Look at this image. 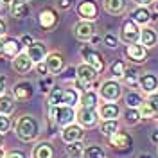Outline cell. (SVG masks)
<instances>
[{
	"instance_id": "obj_43",
	"label": "cell",
	"mask_w": 158,
	"mask_h": 158,
	"mask_svg": "<svg viewBox=\"0 0 158 158\" xmlns=\"http://www.w3.org/2000/svg\"><path fill=\"white\" fill-rule=\"evenodd\" d=\"M6 86H7V77L0 74V95L6 94Z\"/></svg>"
},
{
	"instance_id": "obj_10",
	"label": "cell",
	"mask_w": 158,
	"mask_h": 158,
	"mask_svg": "<svg viewBox=\"0 0 158 158\" xmlns=\"http://www.w3.org/2000/svg\"><path fill=\"white\" fill-rule=\"evenodd\" d=\"M126 58L131 61V63H144L146 61V58H148V49L140 43V41H137V43H129L128 47H126Z\"/></svg>"
},
{
	"instance_id": "obj_5",
	"label": "cell",
	"mask_w": 158,
	"mask_h": 158,
	"mask_svg": "<svg viewBox=\"0 0 158 158\" xmlns=\"http://www.w3.org/2000/svg\"><path fill=\"white\" fill-rule=\"evenodd\" d=\"M140 25H138L135 20H124V23H122V27H120V41H124L126 45L129 43H137L138 40H140Z\"/></svg>"
},
{
	"instance_id": "obj_23",
	"label": "cell",
	"mask_w": 158,
	"mask_h": 158,
	"mask_svg": "<svg viewBox=\"0 0 158 158\" xmlns=\"http://www.w3.org/2000/svg\"><path fill=\"white\" fill-rule=\"evenodd\" d=\"M32 158H54V148L50 142H40L32 149Z\"/></svg>"
},
{
	"instance_id": "obj_8",
	"label": "cell",
	"mask_w": 158,
	"mask_h": 158,
	"mask_svg": "<svg viewBox=\"0 0 158 158\" xmlns=\"http://www.w3.org/2000/svg\"><path fill=\"white\" fill-rule=\"evenodd\" d=\"M138 110H140L142 118H158V92L149 94Z\"/></svg>"
},
{
	"instance_id": "obj_26",
	"label": "cell",
	"mask_w": 158,
	"mask_h": 158,
	"mask_svg": "<svg viewBox=\"0 0 158 158\" xmlns=\"http://www.w3.org/2000/svg\"><path fill=\"white\" fill-rule=\"evenodd\" d=\"M118 128H120L118 118H106V120H102V124H101V133H102L104 137L110 138L113 133H117Z\"/></svg>"
},
{
	"instance_id": "obj_54",
	"label": "cell",
	"mask_w": 158,
	"mask_h": 158,
	"mask_svg": "<svg viewBox=\"0 0 158 158\" xmlns=\"http://www.w3.org/2000/svg\"><path fill=\"white\" fill-rule=\"evenodd\" d=\"M0 158H4V153H2V149H0Z\"/></svg>"
},
{
	"instance_id": "obj_31",
	"label": "cell",
	"mask_w": 158,
	"mask_h": 158,
	"mask_svg": "<svg viewBox=\"0 0 158 158\" xmlns=\"http://www.w3.org/2000/svg\"><path fill=\"white\" fill-rule=\"evenodd\" d=\"M142 120V115H140V110L138 108H128L124 111V122L129 124V126H135Z\"/></svg>"
},
{
	"instance_id": "obj_36",
	"label": "cell",
	"mask_w": 158,
	"mask_h": 158,
	"mask_svg": "<svg viewBox=\"0 0 158 158\" xmlns=\"http://www.w3.org/2000/svg\"><path fill=\"white\" fill-rule=\"evenodd\" d=\"M122 81L128 85L129 88H137L138 86V74L137 70H126V74H124V77H122Z\"/></svg>"
},
{
	"instance_id": "obj_22",
	"label": "cell",
	"mask_w": 158,
	"mask_h": 158,
	"mask_svg": "<svg viewBox=\"0 0 158 158\" xmlns=\"http://www.w3.org/2000/svg\"><path fill=\"white\" fill-rule=\"evenodd\" d=\"M97 111H99V117L102 120H106V118H118L120 106L117 102H104V104H101L97 108Z\"/></svg>"
},
{
	"instance_id": "obj_44",
	"label": "cell",
	"mask_w": 158,
	"mask_h": 158,
	"mask_svg": "<svg viewBox=\"0 0 158 158\" xmlns=\"http://www.w3.org/2000/svg\"><path fill=\"white\" fill-rule=\"evenodd\" d=\"M4 158H25V155L22 151H9L7 155H4Z\"/></svg>"
},
{
	"instance_id": "obj_37",
	"label": "cell",
	"mask_w": 158,
	"mask_h": 158,
	"mask_svg": "<svg viewBox=\"0 0 158 158\" xmlns=\"http://www.w3.org/2000/svg\"><path fill=\"white\" fill-rule=\"evenodd\" d=\"M83 142L81 140H77V142H70V144H67V153H69V156H74L77 158L83 155Z\"/></svg>"
},
{
	"instance_id": "obj_48",
	"label": "cell",
	"mask_w": 158,
	"mask_h": 158,
	"mask_svg": "<svg viewBox=\"0 0 158 158\" xmlns=\"http://www.w3.org/2000/svg\"><path fill=\"white\" fill-rule=\"evenodd\" d=\"M4 49H6V38H4V36H0V56L4 54Z\"/></svg>"
},
{
	"instance_id": "obj_12",
	"label": "cell",
	"mask_w": 158,
	"mask_h": 158,
	"mask_svg": "<svg viewBox=\"0 0 158 158\" xmlns=\"http://www.w3.org/2000/svg\"><path fill=\"white\" fill-rule=\"evenodd\" d=\"M85 137V128L81 124H76L72 122L69 126H65L63 131H61V138L65 144H70V142H77V140H83Z\"/></svg>"
},
{
	"instance_id": "obj_6",
	"label": "cell",
	"mask_w": 158,
	"mask_h": 158,
	"mask_svg": "<svg viewBox=\"0 0 158 158\" xmlns=\"http://www.w3.org/2000/svg\"><path fill=\"white\" fill-rule=\"evenodd\" d=\"M99 118L101 117H99L97 108L81 106V108L76 111V120H77V124H81L83 128H94V126H97Z\"/></svg>"
},
{
	"instance_id": "obj_25",
	"label": "cell",
	"mask_w": 158,
	"mask_h": 158,
	"mask_svg": "<svg viewBox=\"0 0 158 158\" xmlns=\"http://www.w3.org/2000/svg\"><path fill=\"white\" fill-rule=\"evenodd\" d=\"M102 6L110 15H122L126 11V0H104Z\"/></svg>"
},
{
	"instance_id": "obj_46",
	"label": "cell",
	"mask_w": 158,
	"mask_h": 158,
	"mask_svg": "<svg viewBox=\"0 0 158 158\" xmlns=\"http://www.w3.org/2000/svg\"><path fill=\"white\" fill-rule=\"evenodd\" d=\"M20 41H22V45H25V47H29L31 43H32V38L25 34V36H22V40H20Z\"/></svg>"
},
{
	"instance_id": "obj_1",
	"label": "cell",
	"mask_w": 158,
	"mask_h": 158,
	"mask_svg": "<svg viewBox=\"0 0 158 158\" xmlns=\"http://www.w3.org/2000/svg\"><path fill=\"white\" fill-rule=\"evenodd\" d=\"M15 133L23 142H32L40 135V122L32 115H22L15 124Z\"/></svg>"
},
{
	"instance_id": "obj_55",
	"label": "cell",
	"mask_w": 158,
	"mask_h": 158,
	"mask_svg": "<svg viewBox=\"0 0 158 158\" xmlns=\"http://www.w3.org/2000/svg\"><path fill=\"white\" fill-rule=\"evenodd\" d=\"M0 7H2V2H0Z\"/></svg>"
},
{
	"instance_id": "obj_18",
	"label": "cell",
	"mask_w": 158,
	"mask_h": 158,
	"mask_svg": "<svg viewBox=\"0 0 158 158\" xmlns=\"http://www.w3.org/2000/svg\"><path fill=\"white\" fill-rule=\"evenodd\" d=\"M131 142H133L131 135L126 133V131H120V129L110 137V146L113 149H129L131 148Z\"/></svg>"
},
{
	"instance_id": "obj_50",
	"label": "cell",
	"mask_w": 158,
	"mask_h": 158,
	"mask_svg": "<svg viewBox=\"0 0 158 158\" xmlns=\"http://www.w3.org/2000/svg\"><path fill=\"white\" fill-rule=\"evenodd\" d=\"M151 140H153L155 144H158V131H155V133L151 135Z\"/></svg>"
},
{
	"instance_id": "obj_56",
	"label": "cell",
	"mask_w": 158,
	"mask_h": 158,
	"mask_svg": "<svg viewBox=\"0 0 158 158\" xmlns=\"http://www.w3.org/2000/svg\"><path fill=\"white\" fill-rule=\"evenodd\" d=\"M70 158H74V156H70Z\"/></svg>"
},
{
	"instance_id": "obj_19",
	"label": "cell",
	"mask_w": 158,
	"mask_h": 158,
	"mask_svg": "<svg viewBox=\"0 0 158 158\" xmlns=\"http://www.w3.org/2000/svg\"><path fill=\"white\" fill-rule=\"evenodd\" d=\"M146 49H153V47H156L158 43V32L153 27H149V25H144L142 29H140V40H138Z\"/></svg>"
},
{
	"instance_id": "obj_7",
	"label": "cell",
	"mask_w": 158,
	"mask_h": 158,
	"mask_svg": "<svg viewBox=\"0 0 158 158\" xmlns=\"http://www.w3.org/2000/svg\"><path fill=\"white\" fill-rule=\"evenodd\" d=\"M81 56H83V59H85V63L92 65L97 72H102L104 67H106V65H104V58H102V54L97 52V50L94 49V47H90V45H85V47L81 49Z\"/></svg>"
},
{
	"instance_id": "obj_21",
	"label": "cell",
	"mask_w": 158,
	"mask_h": 158,
	"mask_svg": "<svg viewBox=\"0 0 158 158\" xmlns=\"http://www.w3.org/2000/svg\"><path fill=\"white\" fill-rule=\"evenodd\" d=\"M129 18L135 20L138 25H148L149 22H151V18H153V15H151V11H149L148 6H137L135 9L131 11Z\"/></svg>"
},
{
	"instance_id": "obj_53",
	"label": "cell",
	"mask_w": 158,
	"mask_h": 158,
	"mask_svg": "<svg viewBox=\"0 0 158 158\" xmlns=\"http://www.w3.org/2000/svg\"><path fill=\"white\" fill-rule=\"evenodd\" d=\"M155 11H156V13H158V0H156V2H155Z\"/></svg>"
},
{
	"instance_id": "obj_30",
	"label": "cell",
	"mask_w": 158,
	"mask_h": 158,
	"mask_svg": "<svg viewBox=\"0 0 158 158\" xmlns=\"http://www.w3.org/2000/svg\"><path fill=\"white\" fill-rule=\"evenodd\" d=\"M11 15L15 16V18H27L29 16V6L25 4V2H15L13 6H11Z\"/></svg>"
},
{
	"instance_id": "obj_17",
	"label": "cell",
	"mask_w": 158,
	"mask_h": 158,
	"mask_svg": "<svg viewBox=\"0 0 158 158\" xmlns=\"http://www.w3.org/2000/svg\"><path fill=\"white\" fill-rule=\"evenodd\" d=\"M34 94V86L29 81H20L13 86V97L18 101H29Z\"/></svg>"
},
{
	"instance_id": "obj_51",
	"label": "cell",
	"mask_w": 158,
	"mask_h": 158,
	"mask_svg": "<svg viewBox=\"0 0 158 158\" xmlns=\"http://www.w3.org/2000/svg\"><path fill=\"white\" fill-rule=\"evenodd\" d=\"M137 158H153V156H151V155H146V153H142V155H138Z\"/></svg>"
},
{
	"instance_id": "obj_34",
	"label": "cell",
	"mask_w": 158,
	"mask_h": 158,
	"mask_svg": "<svg viewBox=\"0 0 158 158\" xmlns=\"http://www.w3.org/2000/svg\"><path fill=\"white\" fill-rule=\"evenodd\" d=\"M142 102H144V99H142V95H140L138 92H129L128 95H126V104H128V108H140Z\"/></svg>"
},
{
	"instance_id": "obj_57",
	"label": "cell",
	"mask_w": 158,
	"mask_h": 158,
	"mask_svg": "<svg viewBox=\"0 0 158 158\" xmlns=\"http://www.w3.org/2000/svg\"><path fill=\"white\" fill-rule=\"evenodd\" d=\"M156 151H158V149H156Z\"/></svg>"
},
{
	"instance_id": "obj_52",
	"label": "cell",
	"mask_w": 158,
	"mask_h": 158,
	"mask_svg": "<svg viewBox=\"0 0 158 158\" xmlns=\"http://www.w3.org/2000/svg\"><path fill=\"white\" fill-rule=\"evenodd\" d=\"M2 144H4V135L0 133V146H2Z\"/></svg>"
},
{
	"instance_id": "obj_16",
	"label": "cell",
	"mask_w": 158,
	"mask_h": 158,
	"mask_svg": "<svg viewBox=\"0 0 158 158\" xmlns=\"http://www.w3.org/2000/svg\"><path fill=\"white\" fill-rule=\"evenodd\" d=\"M27 54L32 59V63L36 65V63H40V61H43V59L47 58L49 50H47V45L43 41H32L29 47H27Z\"/></svg>"
},
{
	"instance_id": "obj_9",
	"label": "cell",
	"mask_w": 158,
	"mask_h": 158,
	"mask_svg": "<svg viewBox=\"0 0 158 158\" xmlns=\"http://www.w3.org/2000/svg\"><path fill=\"white\" fill-rule=\"evenodd\" d=\"M77 15L81 20L95 22L99 16V7L94 0H81L77 4Z\"/></svg>"
},
{
	"instance_id": "obj_39",
	"label": "cell",
	"mask_w": 158,
	"mask_h": 158,
	"mask_svg": "<svg viewBox=\"0 0 158 158\" xmlns=\"http://www.w3.org/2000/svg\"><path fill=\"white\" fill-rule=\"evenodd\" d=\"M9 128H11L9 115H2V113H0V133L6 135V131H9Z\"/></svg>"
},
{
	"instance_id": "obj_32",
	"label": "cell",
	"mask_w": 158,
	"mask_h": 158,
	"mask_svg": "<svg viewBox=\"0 0 158 158\" xmlns=\"http://www.w3.org/2000/svg\"><path fill=\"white\" fill-rule=\"evenodd\" d=\"M81 156L83 158H106V155H104V149L101 146H86L83 149Z\"/></svg>"
},
{
	"instance_id": "obj_41",
	"label": "cell",
	"mask_w": 158,
	"mask_h": 158,
	"mask_svg": "<svg viewBox=\"0 0 158 158\" xmlns=\"http://www.w3.org/2000/svg\"><path fill=\"white\" fill-rule=\"evenodd\" d=\"M34 67H36V72H38V74H41V76H47V74H50L49 69H47V63H45V59H43V61H40V63H36Z\"/></svg>"
},
{
	"instance_id": "obj_20",
	"label": "cell",
	"mask_w": 158,
	"mask_h": 158,
	"mask_svg": "<svg viewBox=\"0 0 158 158\" xmlns=\"http://www.w3.org/2000/svg\"><path fill=\"white\" fill-rule=\"evenodd\" d=\"M45 63H47V69H49L50 74H58L65 69V58L59 54V52H50L45 58Z\"/></svg>"
},
{
	"instance_id": "obj_33",
	"label": "cell",
	"mask_w": 158,
	"mask_h": 158,
	"mask_svg": "<svg viewBox=\"0 0 158 158\" xmlns=\"http://www.w3.org/2000/svg\"><path fill=\"white\" fill-rule=\"evenodd\" d=\"M13 110H15V102H13V99L9 95H0V113L2 115H11L13 113Z\"/></svg>"
},
{
	"instance_id": "obj_38",
	"label": "cell",
	"mask_w": 158,
	"mask_h": 158,
	"mask_svg": "<svg viewBox=\"0 0 158 158\" xmlns=\"http://www.w3.org/2000/svg\"><path fill=\"white\" fill-rule=\"evenodd\" d=\"M102 41H104V45H106L108 49H117L118 47V38L115 34H104Z\"/></svg>"
},
{
	"instance_id": "obj_2",
	"label": "cell",
	"mask_w": 158,
	"mask_h": 158,
	"mask_svg": "<svg viewBox=\"0 0 158 158\" xmlns=\"http://www.w3.org/2000/svg\"><path fill=\"white\" fill-rule=\"evenodd\" d=\"M50 117L58 126H69L76 120V110L69 104H59V106H50Z\"/></svg>"
},
{
	"instance_id": "obj_49",
	"label": "cell",
	"mask_w": 158,
	"mask_h": 158,
	"mask_svg": "<svg viewBox=\"0 0 158 158\" xmlns=\"http://www.w3.org/2000/svg\"><path fill=\"white\" fill-rule=\"evenodd\" d=\"M0 2H2L4 6H13V4H15L16 0H0Z\"/></svg>"
},
{
	"instance_id": "obj_28",
	"label": "cell",
	"mask_w": 158,
	"mask_h": 158,
	"mask_svg": "<svg viewBox=\"0 0 158 158\" xmlns=\"http://www.w3.org/2000/svg\"><path fill=\"white\" fill-rule=\"evenodd\" d=\"M22 41L16 38H6V49H4V54L6 56H11V58H15L18 52H22Z\"/></svg>"
},
{
	"instance_id": "obj_29",
	"label": "cell",
	"mask_w": 158,
	"mask_h": 158,
	"mask_svg": "<svg viewBox=\"0 0 158 158\" xmlns=\"http://www.w3.org/2000/svg\"><path fill=\"white\" fill-rule=\"evenodd\" d=\"M126 63L122 61V59H115L111 65H110V76L113 79H122L124 77V74H126Z\"/></svg>"
},
{
	"instance_id": "obj_24",
	"label": "cell",
	"mask_w": 158,
	"mask_h": 158,
	"mask_svg": "<svg viewBox=\"0 0 158 158\" xmlns=\"http://www.w3.org/2000/svg\"><path fill=\"white\" fill-rule=\"evenodd\" d=\"M79 104L86 106V108H97L99 106V94H95L94 90H85L79 97Z\"/></svg>"
},
{
	"instance_id": "obj_3",
	"label": "cell",
	"mask_w": 158,
	"mask_h": 158,
	"mask_svg": "<svg viewBox=\"0 0 158 158\" xmlns=\"http://www.w3.org/2000/svg\"><path fill=\"white\" fill-rule=\"evenodd\" d=\"M99 97L104 99L106 102H117L122 97V86L117 79H108L99 86Z\"/></svg>"
},
{
	"instance_id": "obj_11",
	"label": "cell",
	"mask_w": 158,
	"mask_h": 158,
	"mask_svg": "<svg viewBox=\"0 0 158 158\" xmlns=\"http://www.w3.org/2000/svg\"><path fill=\"white\" fill-rule=\"evenodd\" d=\"M58 22H59V16H58V13H56V9H52V7H45V9L40 11L38 23L45 31L54 29V27L58 25Z\"/></svg>"
},
{
	"instance_id": "obj_13",
	"label": "cell",
	"mask_w": 158,
	"mask_h": 158,
	"mask_svg": "<svg viewBox=\"0 0 158 158\" xmlns=\"http://www.w3.org/2000/svg\"><path fill=\"white\" fill-rule=\"evenodd\" d=\"M74 34L76 38L81 40V41H90L92 36L95 34V25L94 22H88V20H81L74 25Z\"/></svg>"
},
{
	"instance_id": "obj_35",
	"label": "cell",
	"mask_w": 158,
	"mask_h": 158,
	"mask_svg": "<svg viewBox=\"0 0 158 158\" xmlns=\"http://www.w3.org/2000/svg\"><path fill=\"white\" fill-rule=\"evenodd\" d=\"M79 92L74 88H65V104H69V106H76L79 104Z\"/></svg>"
},
{
	"instance_id": "obj_4",
	"label": "cell",
	"mask_w": 158,
	"mask_h": 158,
	"mask_svg": "<svg viewBox=\"0 0 158 158\" xmlns=\"http://www.w3.org/2000/svg\"><path fill=\"white\" fill-rule=\"evenodd\" d=\"M76 74H77V88L79 90H88L90 85L97 79L99 72L92 65H88V63H81L77 69H76Z\"/></svg>"
},
{
	"instance_id": "obj_27",
	"label": "cell",
	"mask_w": 158,
	"mask_h": 158,
	"mask_svg": "<svg viewBox=\"0 0 158 158\" xmlns=\"http://www.w3.org/2000/svg\"><path fill=\"white\" fill-rule=\"evenodd\" d=\"M49 104L50 106H59L65 104V88L59 86H52L49 92Z\"/></svg>"
},
{
	"instance_id": "obj_42",
	"label": "cell",
	"mask_w": 158,
	"mask_h": 158,
	"mask_svg": "<svg viewBox=\"0 0 158 158\" xmlns=\"http://www.w3.org/2000/svg\"><path fill=\"white\" fill-rule=\"evenodd\" d=\"M58 6H59V9L61 11H67V9H70V7L74 6V0H59Z\"/></svg>"
},
{
	"instance_id": "obj_45",
	"label": "cell",
	"mask_w": 158,
	"mask_h": 158,
	"mask_svg": "<svg viewBox=\"0 0 158 158\" xmlns=\"http://www.w3.org/2000/svg\"><path fill=\"white\" fill-rule=\"evenodd\" d=\"M7 32V23L4 22V18H0V36H6Z\"/></svg>"
},
{
	"instance_id": "obj_15",
	"label": "cell",
	"mask_w": 158,
	"mask_h": 158,
	"mask_svg": "<svg viewBox=\"0 0 158 158\" xmlns=\"http://www.w3.org/2000/svg\"><path fill=\"white\" fill-rule=\"evenodd\" d=\"M13 70L15 72H18V74H27L32 70L34 67V63H32V59L29 58V54L27 52H18L15 58H13Z\"/></svg>"
},
{
	"instance_id": "obj_40",
	"label": "cell",
	"mask_w": 158,
	"mask_h": 158,
	"mask_svg": "<svg viewBox=\"0 0 158 158\" xmlns=\"http://www.w3.org/2000/svg\"><path fill=\"white\" fill-rule=\"evenodd\" d=\"M40 88H41V92H50V88H52V79H45L41 77L40 79Z\"/></svg>"
},
{
	"instance_id": "obj_14",
	"label": "cell",
	"mask_w": 158,
	"mask_h": 158,
	"mask_svg": "<svg viewBox=\"0 0 158 158\" xmlns=\"http://www.w3.org/2000/svg\"><path fill=\"white\" fill-rule=\"evenodd\" d=\"M138 88L142 90L144 94H155L158 92V77L153 72H144L138 76Z\"/></svg>"
},
{
	"instance_id": "obj_47",
	"label": "cell",
	"mask_w": 158,
	"mask_h": 158,
	"mask_svg": "<svg viewBox=\"0 0 158 158\" xmlns=\"http://www.w3.org/2000/svg\"><path fill=\"white\" fill-rule=\"evenodd\" d=\"M137 6H149V4H153L155 0H133Z\"/></svg>"
}]
</instances>
